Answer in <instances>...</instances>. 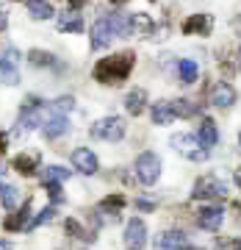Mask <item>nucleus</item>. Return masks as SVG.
<instances>
[{
  "instance_id": "1",
  "label": "nucleus",
  "mask_w": 241,
  "mask_h": 250,
  "mask_svg": "<svg viewBox=\"0 0 241 250\" xmlns=\"http://www.w3.org/2000/svg\"><path fill=\"white\" fill-rule=\"evenodd\" d=\"M136 64V56L133 53H116V56H108V59H100L94 64V81L100 83H122V81L130 75Z\"/></svg>"
},
{
  "instance_id": "2",
  "label": "nucleus",
  "mask_w": 241,
  "mask_h": 250,
  "mask_svg": "<svg viewBox=\"0 0 241 250\" xmlns=\"http://www.w3.org/2000/svg\"><path fill=\"white\" fill-rule=\"evenodd\" d=\"M169 145L180 153V156H186L188 161H205L208 159V147L191 134H175L169 139Z\"/></svg>"
},
{
  "instance_id": "3",
  "label": "nucleus",
  "mask_w": 241,
  "mask_h": 250,
  "mask_svg": "<svg viewBox=\"0 0 241 250\" xmlns=\"http://www.w3.org/2000/svg\"><path fill=\"white\" fill-rule=\"evenodd\" d=\"M191 197H197V200H224L227 197V184L219 181L216 175H203L194 184Z\"/></svg>"
},
{
  "instance_id": "4",
  "label": "nucleus",
  "mask_w": 241,
  "mask_h": 250,
  "mask_svg": "<svg viewBox=\"0 0 241 250\" xmlns=\"http://www.w3.org/2000/svg\"><path fill=\"white\" fill-rule=\"evenodd\" d=\"M92 136L106 139V142H119L125 136V120L122 117H103V120L92 125Z\"/></svg>"
},
{
  "instance_id": "5",
  "label": "nucleus",
  "mask_w": 241,
  "mask_h": 250,
  "mask_svg": "<svg viewBox=\"0 0 241 250\" xmlns=\"http://www.w3.org/2000/svg\"><path fill=\"white\" fill-rule=\"evenodd\" d=\"M133 170H136V178L150 187V184H155V181H158V175H161V159L152 150H144L142 156L136 159Z\"/></svg>"
},
{
  "instance_id": "6",
  "label": "nucleus",
  "mask_w": 241,
  "mask_h": 250,
  "mask_svg": "<svg viewBox=\"0 0 241 250\" xmlns=\"http://www.w3.org/2000/svg\"><path fill=\"white\" fill-rule=\"evenodd\" d=\"M144 245H147V225H144L139 217L128 220V225H125V248L128 250H144Z\"/></svg>"
},
{
  "instance_id": "7",
  "label": "nucleus",
  "mask_w": 241,
  "mask_h": 250,
  "mask_svg": "<svg viewBox=\"0 0 241 250\" xmlns=\"http://www.w3.org/2000/svg\"><path fill=\"white\" fill-rule=\"evenodd\" d=\"M17 59H19L17 50H9V53L0 59V83H6V86H17V83H19Z\"/></svg>"
},
{
  "instance_id": "8",
  "label": "nucleus",
  "mask_w": 241,
  "mask_h": 250,
  "mask_svg": "<svg viewBox=\"0 0 241 250\" xmlns=\"http://www.w3.org/2000/svg\"><path fill=\"white\" fill-rule=\"evenodd\" d=\"M114 28H111V22H108V17L97 20L94 25H92V50H103V47H108L111 42H114Z\"/></svg>"
},
{
  "instance_id": "9",
  "label": "nucleus",
  "mask_w": 241,
  "mask_h": 250,
  "mask_svg": "<svg viewBox=\"0 0 241 250\" xmlns=\"http://www.w3.org/2000/svg\"><path fill=\"white\" fill-rule=\"evenodd\" d=\"M72 167L83 175H94L97 172V156L89 150V147H78V150H72Z\"/></svg>"
},
{
  "instance_id": "10",
  "label": "nucleus",
  "mask_w": 241,
  "mask_h": 250,
  "mask_svg": "<svg viewBox=\"0 0 241 250\" xmlns=\"http://www.w3.org/2000/svg\"><path fill=\"white\" fill-rule=\"evenodd\" d=\"M208 100H211V106L227 108V106H233V103H236V89H233L227 81H219V83H214V86H211Z\"/></svg>"
},
{
  "instance_id": "11",
  "label": "nucleus",
  "mask_w": 241,
  "mask_h": 250,
  "mask_svg": "<svg viewBox=\"0 0 241 250\" xmlns=\"http://www.w3.org/2000/svg\"><path fill=\"white\" fill-rule=\"evenodd\" d=\"M224 220V211L219 206H203L200 211H197V225L200 228H205V231H216Z\"/></svg>"
},
{
  "instance_id": "12",
  "label": "nucleus",
  "mask_w": 241,
  "mask_h": 250,
  "mask_svg": "<svg viewBox=\"0 0 241 250\" xmlns=\"http://www.w3.org/2000/svg\"><path fill=\"white\" fill-rule=\"evenodd\" d=\"M67 131H70V120H67V114H58V111H50V117L42 123V134H45L47 139L64 136Z\"/></svg>"
},
{
  "instance_id": "13",
  "label": "nucleus",
  "mask_w": 241,
  "mask_h": 250,
  "mask_svg": "<svg viewBox=\"0 0 241 250\" xmlns=\"http://www.w3.org/2000/svg\"><path fill=\"white\" fill-rule=\"evenodd\" d=\"M214 28V17L211 14H191V17L183 22V34H200V36H208Z\"/></svg>"
},
{
  "instance_id": "14",
  "label": "nucleus",
  "mask_w": 241,
  "mask_h": 250,
  "mask_svg": "<svg viewBox=\"0 0 241 250\" xmlns=\"http://www.w3.org/2000/svg\"><path fill=\"white\" fill-rule=\"evenodd\" d=\"M150 117H152L155 125H169L172 120H175V108H172L169 100H158V103H152Z\"/></svg>"
},
{
  "instance_id": "15",
  "label": "nucleus",
  "mask_w": 241,
  "mask_h": 250,
  "mask_svg": "<svg viewBox=\"0 0 241 250\" xmlns=\"http://www.w3.org/2000/svg\"><path fill=\"white\" fill-rule=\"evenodd\" d=\"M158 250H186V233H183V231H167V233H161Z\"/></svg>"
},
{
  "instance_id": "16",
  "label": "nucleus",
  "mask_w": 241,
  "mask_h": 250,
  "mask_svg": "<svg viewBox=\"0 0 241 250\" xmlns=\"http://www.w3.org/2000/svg\"><path fill=\"white\" fill-rule=\"evenodd\" d=\"M197 139L205 145V147H214L216 142H219V131H216V125H214V120H203L200 123V128H197Z\"/></svg>"
},
{
  "instance_id": "17",
  "label": "nucleus",
  "mask_w": 241,
  "mask_h": 250,
  "mask_svg": "<svg viewBox=\"0 0 241 250\" xmlns=\"http://www.w3.org/2000/svg\"><path fill=\"white\" fill-rule=\"evenodd\" d=\"M28 214H31V200H25V203L19 206V211L17 214H11V217H6V231H22L28 225Z\"/></svg>"
},
{
  "instance_id": "18",
  "label": "nucleus",
  "mask_w": 241,
  "mask_h": 250,
  "mask_svg": "<svg viewBox=\"0 0 241 250\" xmlns=\"http://www.w3.org/2000/svg\"><path fill=\"white\" fill-rule=\"evenodd\" d=\"M144 106H147V92H144V89H133V92H128V98H125V108H128V114L139 117V114L144 111Z\"/></svg>"
},
{
  "instance_id": "19",
  "label": "nucleus",
  "mask_w": 241,
  "mask_h": 250,
  "mask_svg": "<svg viewBox=\"0 0 241 250\" xmlns=\"http://www.w3.org/2000/svg\"><path fill=\"white\" fill-rule=\"evenodd\" d=\"M11 167H14V170H19L22 175H34V172L39 170V159H36V156H31V153H19L17 159L11 161Z\"/></svg>"
},
{
  "instance_id": "20",
  "label": "nucleus",
  "mask_w": 241,
  "mask_h": 250,
  "mask_svg": "<svg viewBox=\"0 0 241 250\" xmlns=\"http://www.w3.org/2000/svg\"><path fill=\"white\" fill-rule=\"evenodd\" d=\"M72 172L67 170V167H61V164H50V167L42 170V181H45V184H64Z\"/></svg>"
},
{
  "instance_id": "21",
  "label": "nucleus",
  "mask_w": 241,
  "mask_h": 250,
  "mask_svg": "<svg viewBox=\"0 0 241 250\" xmlns=\"http://www.w3.org/2000/svg\"><path fill=\"white\" fill-rule=\"evenodd\" d=\"M58 31H67V34H80L83 31V20L75 14V11H67L58 17Z\"/></svg>"
},
{
  "instance_id": "22",
  "label": "nucleus",
  "mask_w": 241,
  "mask_h": 250,
  "mask_svg": "<svg viewBox=\"0 0 241 250\" xmlns=\"http://www.w3.org/2000/svg\"><path fill=\"white\" fill-rule=\"evenodd\" d=\"M28 14L34 20H50L53 17V6L47 0H28Z\"/></svg>"
},
{
  "instance_id": "23",
  "label": "nucleus",
  "mask_w": 241,
  "mask_h": 250,
  "mask_svg": "<svg viewBox=\"0 0 241 250\" xmlns=\"http://www.w3.org/2000/svg\"><path fill=\"white\" fill-rule=\"evenodd\" d=\"M178 75H180V83H194L200 70H197V62L191 59H180L178 62Z\"/></svg>"
},
{
  "instance_id": "24",
  "label": "nucleus",
  "mask_w": 241,
  "mask_h": 250,
  "mask_svg": "<svg viewBox=\"0 0 241 250\" xmlns=\"http://www.w3.org/2000/svg\"><path fill=\"white\" fill-rule=\"evenodd\" d=\"M130 28H133L136 34H142V36H150L152 34V20L147 17V14H142V11H136V14H130Z\"/></svg>"
},
{
  "instance_id": "25",
  "label": "nucleus",
  "mask_w": 241,
  "mask_h": 250,
  "mask_svg": "<svg viewBox=\"0 0 241 250\" xmlns=\"http://www.w3.org/2000/svg\"><path fill=\"white\" fill-rule=\"evenodd\" d=\"M0 203H3V208L14 211L19 203V192L14 187H9V184H0Z\"/></svg>"
},
{
  "instance_id": "26",
  "label": "nucleus",
  "mask_w": 241,
  "mask_h": 250,
  "mask_svg": "<svg viewBox=\"0 0 241 250\" xmlns=\"http://www.w3.org/2000/svg\"><path fill=\"white\" fill-rule=\"evenodd\" d=\"M172 108H175V117H197V114H200V106L191 103L188 98L172 100Z\"/></svg>"
},
{
  "instance_id": "27",
  "label": "nucleus",
  "mask_w": 241,
  "mask_h": 250,
  "mask_svg": "<svg viewBox=\"0 0 241 250\" xmlns=\"http://www.w3.org/2000/svg\"><path fill=\"white\" fill-rule=\"evenodd\" d=\"M108 22H111V28H114L116 36L133 34V28H130V17H128V14H111V17H108Z\"/></svg>"
},
{
  "instance_id": "28",
  "label": "nucleus",
  "mask_w": 241,
  "mask_h": 250,
  "mask_svg": "<svg viewBox=\"0 0 241 250\" xmlns=\"http://www.w3.org/2000/svg\"><path fill=\"white\" fill-rule=\"evenodd\" d=\"M122 206H125V195H111V197H106V200L100 203V211L116 217L119 211H122Z\"/></svg>"
},
{
  "instance_id": "29",
  "label": "nucleus",
  "mask_w": 241,
  "mask_h": 250,
  "mask_svg": "<svg viewBox=\"0 0 241 250\" xmlns=\"http://www.w3.org/2000/svg\"><path fill=\"white\" fill-rule=\"evenodd\" d=\"M28 62L34 64V67H53L56 56L47 53V50H31V53H28Z\"/></svg>"
},
{
  "instance_id": "30",
  "label": "nucleus",
  "mask_w": 241,
  "mask_h": 250,
  "mask_svg": "<svg viewBox=\"0 0 241 250\" xmlns=\"http://www.w3.org/2000/svg\"><path fill=\"white\" fill-rule=\"evenodd\" d=\"M53 214H56V206H45V208H42L39 214H34V217H31V223H28L25 228L31 231V228H39V225L50 223V220H53Z\"/></svg>"
},
{
  "instance_id": "31",
  "label": "nucleus",
  "mask_w": 241,
  "mask_h": 250,
  "mask_svg": "<svg viewBox=\"0 0 241 250\" xmlns=\"http://www.w3.org/2000/svg\"><path fill=\"white\" fill-rule=\"evenodd\" d=\"M64 225H67V231H70L72 236H75V239H94V236H92V233H86V231H83V225H80L78 220H72V217H70V220H67V223H64Z\"/></svg>"
},
{
  "instance_id": "32",
  "label": "nucleus",
  "mask_w": 241,
  "mask_h": 250,
  "mask_svg": "<svg viewBox=\"0 0 241 250\" xmlns=\"http://www.w3.org/2000/svg\"><path fill=\"white\" fill-rule=\"evenodd\" d=\"M72 106H75V100H72L70 95H64V98H58V100H53V103H50V111L67 114V111H72Z\"/></svg>"
},
{
  "instance_id": "33",
  "label": "nucleus",
  "mask_w": 241,
  "mask_h": 250,
  "mask_svg": "<svg viewBox=\"0 0 241 250\" xmlns=\"http://www.w3.org/2000/svg\"><path fill=\"white\" fill-rule=\"evenodd\" d=\"M45 187H47V192H50V197H53V203L64 200V195H61V184H45Z\"/></svg>"
},
{
  "instance_id": "34",
  "label": "nucleus",
  "mask_w": 241,
  "mask_h": 250,
  "mask_svg": "<svg viewBox=\"0 0 241 250\" xmlns=\"http://www.w3.org/2000/svg\"><path fill=\"white\" fill-rule=\"evenodd\" d=\"M214 250H241V242H219Z\"/></svg>"
},
{
  "instance_id": "35",
  "label": "nucleus",
  "mask_w": 241,
  "mask_h": 250,
  "mask_svg": "<svg viewBox=\"0 0 241 250\" xmlns=\"http://www.w3.org/2000/svg\"><path fill=\"white\" fill-rule=\"evenodd\" d=\"M6 25H9V14H6L3 6H0V31H6Z\"/></svg>"
},
{
  "instance_id": "36",
  "label": "nucleus",
  "mask_w": 241,
  "mask_h": 250,
  "mask_svg": "<svg viewBox=\"0 0 241 250\" xmlns=\"http://www.w3.org/2000/svg\"><path fill=\"white\" fill-rule=\"evenodd\" d=\"M136 206H139L142 211H152V208H155V206H152L150 200H136Z\"/></svg>"
},
{
  "instance_id": "37",
  "label": "nucleus",
  "mask_w": 241,
  "mask_h": 250,
  "mask_svg": "<svg viewBox=\"0 0 241 250\" xmlns=\"http://www.w3.org/2000/svg\"><path fill=\"white\" fill-rule=\"evenodd\" d=\"M6 145H9V136H6V134H0V153L6 150Z\"/></svg>"
},
{
  "instance_id": "38",
  "label": "nucleus",
  "mask_w": 241,
  "mask_h": 250,
  "mask_svg": "<svg viewBox=\"0 0 241 250\" xmlns=\"http://www.w3.org/2000/svg\"><path fill=\"white\" fill-rule=\"evenodd\" d=\"M67 3H70V9H80V6H83L86 0H67Z\"/></svg>"
},
{
  "instance_id": "39",
  "label": "nucleus",
  "mask_w": 241,
  "mask_h": 250,
  "mask_svg": "<svg viewBox=\"0 0 241 250\" xmlns=\"http://www.w3.org/2000/svg\"><path fill=\"white\" fill-rule=\"evenodd\" d=\"M236 184H239V189H241V167L236 170Z\"/></svg>"
},
{
  "instance_id": "40",
  "label": "nucleus",
  "mask_w": 241,
  "mask_h": 250,
  "mask_svg": "<svg viewBox=\"0 0 241 250\" xmlns=\"http://www.w3.org/2000/svg\"><path fill=\"white\" fill-rule=\"evenodd\" d=\"M0 250H11V248H9V242H0Z\"/></svg>"
},
{
  "instance_id": "41",
  "label": "nucleus",
  "mask_w": 241,
  "mask_h": 250,
  "mask_svg": "<svg viewBox=\"0 0 241 250\" xmlns=\"http://www.w3.org/2000/svg\"><path fill=\"white\" fill-rule=\"evenodd\" d=\"M111 3H114V6H122V3H128V0H111Z\"/></svg>"
},
{
  "instance_id": "42",
  "label": "nucleus",
  "mask_w": 241,
  "mask_h": 250,
  "mask_svg": "<svg viewBox=\"0 0 241 250\" xmlns=\"http://www.w3.org/2000/svg\"><path fill=\"white\" fill-rule=\"evenodd\" d=\"M3 172H6V167H3V164H0V175H3Z\"/></svg>"
},
{
  "instance_id": "43",
  "label": "nucleus",
  "mask_w": 241,
  "mask_h": 250,
  "mask_svg": "<svg viewBox=\"0 0 241 250\" xmlns=\"http://www.w3.org/2000/svg\"><path fill=\"white\" fill-rule=\"evenodd\" d=\"M239 145H241V134H239Z\"/></svg>"
},
{
  "instance_id": "44",
  "label": "nucleus",
  "mask_w": 241,
  "mask_h": 250,
  "mask_svg": "<svg viewBox=\"0 0 241 250\" xmlns=\"http://www.w3.org/2000/svg\"><path fill=\"white\" fill-rule=\"evenodd\" d=\"M239 59H241V56H239Z\"/></svg>"
}]
</instances>
